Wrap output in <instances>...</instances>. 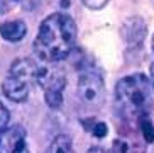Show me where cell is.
Wrapping results in <instances>:
<instances>
[{
  "label": "cell",
  "mask_w": 154,
  "mask_h": 153,
  "mask_svg": "<svg viewBox=\"0 0 154 153\" xmlns=\"http://www.w3.org/2000/svg\"><path fill=\"white\" fill-rule=\"evenodd\" d=\"M76 43V24L68 14L56 12L46 17L34 39V53L48 63H56L68 56Z\"/></svg>",
  "instance_id": "6da1fadb"
},
{
  "label": "cell",
  "mask_w": 154,
  "mask_h": 153,
  "mask_svg": "<svg viewBox=\"0 0 154 153\" xmlns=\"http://www.w3.org/2000/svg\"><path fill=\"white\" fill-rule=\"evenodd\" d=\"M115 97L124 112L144 116L152 102V85L146 75L134 73L117 82Z\"/></svg>",
  "instance_id": "7a4b0ae2"
},
{
  "label": "cell",
  "mask_w": 154,
  "mask_h": 153,
  "mask_svg": "<svg viewBox=\"0 0 154 153\" xmlns=\"http://www.w3.org/2000/svg\"><path fill=\"white\" fill-rule=\"evenodd\" d=\"M42 68L31 58H19L10 65L9 75L4 80V94L14 102H24L32 87L39 83Z\"/></svg>",
  "instance_id": "3957f363"
},
{
  "label": "cell",
  "mask_w": 154,
  "mask_h": 153,
  "mask_svg": "<svg viewBox=\"0 0 154 153\" xmlns=\"http://www.w3.org/2000/svg\"><path fill=\"white\" fill-rule=\"evenodd\" d=\"M78 99L80 102L88 109H98L105 99V85L103 78L93 70H86L82 73L78 80V89H76Z\"/></svg>",
  "instance_id": "277c9868"
},
{
  "label": "cell",
  "mask_w": 154,
  "mask_h": 153,
  "mask_svg": "<svg viewBox=\"0 0 154 153\" xmlns=\"http://www.w3.org/2000/svg\"><path fill=\"white\" fill-rule=\"evenodd\" d=\"M39 83L44 85V95H46V104L49 107L56 109L63 104V90H64V78L63 73H58L56 70H44L42 68Z\"/></svg>",
  "instance_id": "5b68a950"
},
{
  "label": "cell",
  "mask_w": 154,
  "mask_h": 153,
  "mask_svg": "<svg viewBox=\"0 0 154 153\" xmlns=\"http://www.w3.org/2000/svg\"><path fill=\"white\" fill-rule=\"evenodd\" d=\"M0 153H29L26 129L20 124L7 126L0 131Z\"/></svg>",
  "instance_id": "8992f818"
},
{
  "label": "cell",
  "mask_w": 154,
  "mask_h": 153,
  "mask_svg": "<svg viewBox=\"0 0 154 153\" xmlns=\"http://www.w3.org/2000/svg\"><path fill=\"white\" fill-rule=\"evenodd\" d=\"M26 32H27V26L24 21H7L0 24V36L10 43L20 41L26 36Z\"/></svg>",
  "instance_id": "52a82bcc"
},
{
  "label": "cell",
  "mask_w": 154,
  "mask_h": 153,
  "mask_svg": "<svg viewBox=\"0 0 154 153\" xmlns=\"http://www.w3.org/2000/svg\"><path fill=\"white\" fill-rule=\"evenodd\" d=\"M46 153H76V151L73 148L71 138L68 135H59L53 140V143L49 145Z\"/></svg>",
  "instance_id": "ba28073f"
},
{
  "label": "cell",
  "mask_w": 154,
  "mask_h": 153,
  "mask_svg": "<svg viewBox=\"0 0 154 153\" xmlns=\"http://www.w3.org/2000/svg\"><path fill=\"white\" fill-rule=\"evenodd\" d=\"M139 124H140V131L147 141H154V128L152 122H151L149 116L144 114V116H139Z\"/></svg>",
  "instance_id": "9c48e42d"
},
{
  "label": "cell",
  "mask_w": 154,
  "mask_h": 153,
  "mask_svg": "<svg viewBox=\"0 0 154 153\" xmlns=\"http://www.w3.org/2000/svg\"><path fill=\"white\" fill-rule=\"evenodd\" d=\"M86 129L91 131V135L97 136V138H103L107 136V124L105 122H93V126H86Z\"/></svg>",
  "instance_id": "30bf717a"
},
{
  "label": "cell",
  "mask_w": 154,
  "mask_h": 153,
  "mask_svg": "<svg viewBox=\"0 0 154 153\" xmlns=\"http://www.w3.org/2000/svg\"><path fill=\"white\" fill-rule=\"evenodd\" d=\"M82 2L86 5V7H88V9L98 10V9H102V7H105L110 0H82Z\"/></svg>",
  "instance_id": "8fae6325"
},
{
  "label": "cell",
  "mask_w": 154,
  "mask_h": 153,
  "mask_svg": "<svg viewBox=\"0 0 154 153\" xmlns=\"http://www.w3.org/2000/svg\"><path fill=\"white\" fill-rule=\"evenodd\" d=\"M7 124H9V111H7V107L4 104L0 102V131L4 128H7Z\"/></svg>",
  "instance_id": "7c38bea8"
},
{
  "label": "cell",
  "mask_w": 154,
  "mask_h": 153,
  "mask_svg": "<svg viewBox=\"0 0 154 153\" xmlns=\"http://www.w3.org/2000/svg\"><path fill=\"white\" fill-rule=\"evenodd\" d=\"M14 4H17L15 0H0V14L9 12V10L14 7Z\"/></svg>",
  "instance_id": "4fadbf2b"
},
{
  "label": "cell",
  "mask_w": 154,
  "mask_h": 153,
  "mask_svg": "<svg viewBox=\"0 0 154 153\" xmlns=\"http://www.w3.org/2000/svg\"><path fill=\"white\" fill-rule=\"evenodd\" d=\"M15 2H17V4H20L26 10H32L37 5V2H39V0H15Z\"/></svg>",
  "instance_id": "5bb4252c"
},
{
  "label": "cell",
  "mask_w": 154,
  "mask_h": 153,
  "mask_svg": "<svg viewBox=\"0 0 154 153\" xmlns=\"http://www.w3.org/2000/svg\"><path fill=\"white\" fill-rule=\"evenodd\" d=\"M88 153H110V151L105 150V148H102V146H93V148L88 150Z\"/></svg>",
  "instance_id": "9a60e30c"
},
{
  "label": "cell",
  "mask_w": 154,
  "mask_h": 153,
  "mask_svg": "<svg viewBox=\"0 0 154 153\" xmlns=\"http://www.w3.org/2000/svg\"><path fill=\"white\" fill-rule=\"evenodd\" d=\"M149 72H151V85H152V89H154V63L151 65V70H149Z\"/></svg>",
  "instance_id": "2e32d148"
},
{
  "label": "cell",
  "mask_w": 154,
  "mask_h": 153,
  "mask_svg": "<svg viewBox=\"0 0 154 153\" xmlns=\"http://www.w3.org/2000/svg\"><path fill=\"white\" fill-rule=\"evenodd\" d=\"M152 48H154V37H152Z\"/></svg>",
  "instance_id": "e0dca14e"
}]
</instances>
